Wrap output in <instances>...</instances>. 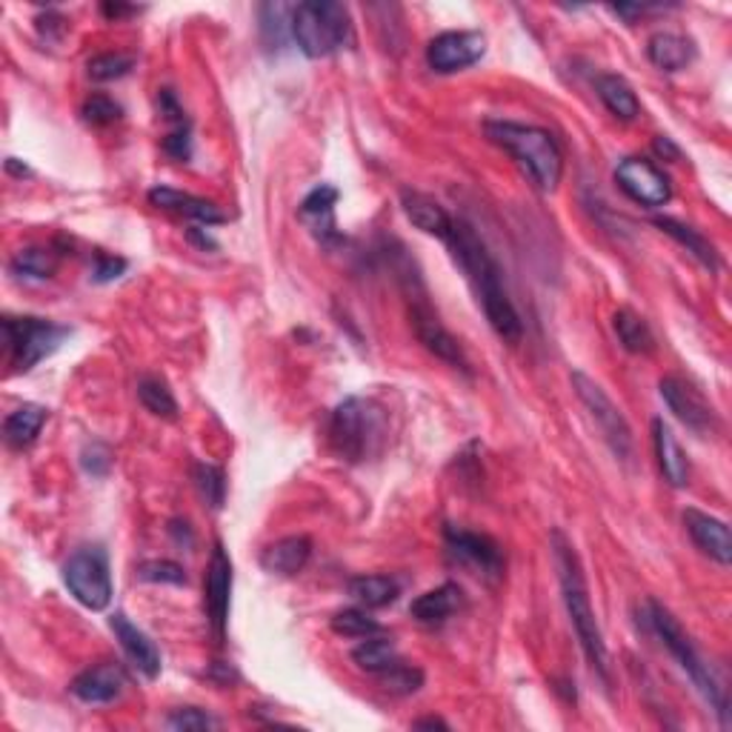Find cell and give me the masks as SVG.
<instances>
[{"label":"cell","instance_id":"cell-1","mask_svg":"<svg viewBox=\"0 0 732 732\" xmlns=\"http://www.w3.org/2000/svg\"><path fill=\"white\" fill-rule=\"evenodd\" d=\"M456 257V264L461 266V272L467 275L469 286L476 292L478 304H481L484 315H487L489 326L495 330V335L504 338L507 343H518L524 335V324L518 310L509 301L507 290H504V277L501 266L492 257V252L487 250V244L481 241L472 226L467 221H452V232L449 238L443 241Z\"/></svg>","mask_w":732,"mask_h":732},{"label":"cell","instance_id":"cell-2","mask_svg":"<svg viewBox=\"0 0 732 732\" xmlns=\"http://www.w3.org/2000/svg\"><path fill=\"white\" fill-rule=\"evenodd\" d=\"M553 555H555V567H558V580H562L564 604H567L569 621H573V629L580 641V650L587 655L589 666L601 675V681L609 684L607 644H604L598 618H595L593 604H589V589H587V580H584V569H580L575 547L562 533H553Z\"/></svg>","mask_w":732,"mask_h":732},{"label":"cell","instance_id":"cell-3","mask_svg":"<svg viewBox=\"0 0 732 732\" xmlns=\"http://www.w3.org/2000/svg\"><path fill=\"white\" fill-rule=\"evenodd\" d=\"M484 133L492 144H498L524 175L541 192H555L564 175L562 146L541 126L515 124V120H487Z\"/></svg>","mask_w":732,"mask_h":732},{"label":"cell","instance_id":"cell-4","mask_svg":"<svg viewBox=\"0 0 732 732\" xmlns=\"http://www.w3.org/2000/svg\"><path fill=\"white\" fill-rule=\"evenodd\" d=\"M647 609H650V627H653V633L658 635L661 644H664V647L670 650V655L679 661V666L686 673V679L693 681V686L701 693V699H704L706 704H710V710L719 715L721 724L724 726L730 724L726 690L719 684V679L713 675L710 664L701 658V653L695 650V644L690 641V635L681 629V624L675 621V615L670 613L666 607H661L658 601H650Z\"/></svg>","mask_w":732,"mask_h":732},{"label":"cell","instance_id":"cell-5","mask_svg":"<svg viewBox=\"0 0 732 732\" xmlns=\"http://www.w3.org/2000/svg\"><path fill=\"white\" fill-rule=\"evenodd\" d=\"M290 32L306 58H330L352 43L350 9L335 0H306L290 14Z\"/></svg>","mask_w":732,"mask_h":732},{"label":"cell","instance_id":"cell-6","mask_svg":"<svg viewBox=\"0 0 732 732\" xmlns=\"http://www.w3.org/2000/svg\"><path fill=\"white\" fill-rule=\"evenodd\" d=\"M383 438V409L367 398H347L338 403L330 421V441L343 461L358 463L375 452Z\"/></svg>","mask_w":732,"mask_h":732},{"label":"cell","instance_id":"cell-7","mask_svg":"<svg viewBox=\"0 0 732 732\" xmlns=\"http://www.w3.org/2000/svg\"><path fill=\"white\" fill-rule=\"evenodd\" d=\"M69 335H72L69 326L52 324V321H43V318H3L7 352L18 372L32 370L35 363L52 355Z\"/></svg>","mask_w":732,"mask_h":732},{"label":"cell","instance_id":"cell-8","mask_svg":"<svg viewBox=\"0 0 732 732\" xmlns=\"http://www.w3.org/2000/svg\"><path fill=\"white\" fill-rule=\"evenodd\" d=\"M64 584L69 587L72 598L84 604L86 609L100 613L113 601V575H109V562L100 547H80L78 553L69 555L64 564Z\"/></svg>","mask_w":732,"mask_h":732},{"label":"cell","instance_id":"cell-9","mask_svg":"<svg viewBox=\"0 0 732 732\" xmlns=\"http://www.w3.org/2000/svg\"><path fill=\"white\" fill-rule=\"evenodd\" d=\"M573 387L578 392L580 403L587 407L598 432L604 436V441H607V447L613 449V456L621 458V461H629V456H633V429H629L624 412L615 407L607 392L601 390V383H595L584 372H573Z\"/></svg>","mask_w":732,"mask_h":732},{"label":"cell","instance_id":"cell-10","mask_svg":"<svg viewBox=\"0 0 732 732\" xmlns=\"http://www.w3.org/2000/svg\"><path fill=\"white\" fill-rule=\"evenodd\" d=\"M615 184L621 186V192L633 198L641 206H664L666 201L673 198V186L664 172L647 158H624L615 166Z\"/></svg>","mask_w":732,"mask_h":732},{"label":"cell","instance_id":"cell-11","mask_svg":"<svg viewBox=\"0 0 732 732\" xmlns=\"http://www.w3.org/2000/svg\"><path fill=\"white\" fill-rule=\"evenodd\" d=\"M409 321H412V330H416L418 341L427 347L436 358H441L443 363L456 367V370H467V355H463L461 343L447 326L441 324L438 312L429 306V301H423V295H412V304H409Z\"/></svg>","mask_w":732,"mask_h":732},{"label":"cell","instance_id":"cell-12","mask_svg":"<svg viewBox=\"0 0 732 732\" xmlns=\"http://www.w3.org/2000/svg\"><path fill=\"white\" fill-rule=\"evenodd\" d=\"M487 52V38L481 32H441L429 40L427 64L432 72L452 75L469 69Z\"/></svg>","mask_w":732,"mask_h":732},{"label":"cell","instance_id":"cell-13","mask_svg":"<svg viewBox=\"0 0 732 732\" xmlns=\"http://www.w3.org/2000/svg\"><path fill=\"white\" fill-rule=\"evenodd\" d=\"M443 541H447L449 555H452L458 564L476 569L478 575L498 578V575L504 573L501 547H498L489 535L469 533V529L461 527H447L443 529Z\"/></svg>","mask_w":732,"mask_h":732},{"label":"cell","instance_id":"cell-14","mask_svg":"<svg viewBox=\"0 0 732 732\" xmlns=\"http://www.w3.org/2000/svg\"><path fill=\"white\" fill-rule=\"evenodd\" d=\"M658 392L666 407H670V412H673L686 429H693L695 436H713L715 412L713 407L701 398L699 390H693V387L681 381V378H661Z\"/></svg>","mask_w":732,"mask_h":732},{"label":"cell","instance_id":"cell-15","mask_svg":"<svg viewBox=\"0 0 732 732\" xmlns=\"http://www.w3.org/2000/svg\"><path fill=\"white\" fill-rule=\"evenodd\" d=\"M204 595H206V613H209V624L218 635V641H224L226 635V621H230V598H232V562L226 555L224 544H215L209 558V567H206V580H204Z\"/></svg>","mask_w":732,"mask_h":732},{"label":"cell","instance_id":"cell-16","mask_svg":"<svg viewBox=\"0 0 732 732\" xmlns=\"http://www.w3.org/2000/svg\"><path fill=\"white\" fill-rule=\"evenodd\" d=\"M109 627H113L115 638L120 641V650L126 653V658L133 661V666L138 670L144 679H158L160 675V653L155 647V641L144 633L140 627H135L133 621L126 618L124 613H115L109 618Z\"/></svg>","mask_w":732,"mask_h":732},{"label":"cell","instance_id":"cell-17","mask_svg":"<svg viewBox=\"0 0 732 732\" xmlns=\"http://www.w3.org/2000/svg\"><path fill=\"white\" fill-rule=\"evenodd\" d=\"M684 527L701 553L710 555V558L719 562L721 567H730L732 564V535H730V527H726L721 518L701 513V509H686Z\"/></svg>","mask_w":732,"mask_h":732},{"label":"cell","instance_id":"cell-18","mask_svg":"<svg viewBox=\"0 0 732 732\" xmlns=\"http://www.w3.org/2000/svg\"><path fill=\"white\" fill-rule=\"evenodd\" d=\"M126 673L118 664L89 666L69 684V693L84 704H113L124 695Z\"/></svg>","mask_w":732,"mask_h":732},{"label":"cell","instance_id":"cell-19","mask_svg":"<svg viewBox=\"0 0 732 732\" xmlns=\"http://www.w3.org/2000/svg\"><path fill=\"white\" fill-rule=\"evenodd\" d=\"M149 204L158 206V209L175 212V215H184V218L198 221V224L206 226L226 224V215L212 204V201L189 195V192L172 189V186H155V189H149Z\"/></svg>","mask_w":732,"mask_h":732},{"label":"cell","instance_id":"cell-20","mask_svg":"<svg viewBox=\"0 0 732 732\" xmlns=\"http://www.w3.org/2000/svg\"><path fill=\"white\" fill-rule=\"evenodd\" d=\"M653 443L664 481L675 489H684L690 484V458L664 418L653 421Z\"/></svg>","mask_w":732,"mask_h":732},{"label":"cell","instance_id":"cell-21","mask_svg":"<svg viewBox=\"0 0 732 732\" xmlns=\"http://www.w3.org/2000/svg\"><path fill=\"white\" fill-rule=\"evenodd\" d=\"M403 215L409 218V224L421 230L423 235H432V238L447 241L449 232H452V215L438 204L436 198H429L423 192H403L401 195Z\"/></svg>","mask_w":732,"mask_h":732},{"label":"cell","instance_id":"cell-22","mask_svg":"<svg viewBox=\"0 0 732 732\" xmlns=\"http://www.w3.org/2000/svg\"><path fill=\"white\" fill-rule=\"evenodd\" d=\"M335 204H338V189L330 184H321L301 201V218L310 224L312 235H315L321 244H332L338 241L335 230Z\"/></svg>","mask_w":732,"mask_h":732},{"label":"cell","instance_id":"cell-23","mask_svg":"<svg viewBox=\"0 0 732 732\" xmlns=\"http://www.w3.org/2000/svg\"><path fill=\"white\" fill-rule=\"evenodd\" d=\"M461 604V587H458V584H441V587L418 595V598L409 604V615H412L418 624H423V627H436V624H443L449 615H456Z\"/></svg>","mask_w":732,"mask_h":732},{"label":"cell","instance_id":"cell-24","mask_svg":"<svg viewBox=\"0 0 732 732\" xmlns=\"http://www.w3.org/2000/svg\"><path fill=\"white\" fill-rule=\"evenodd\" d=\"M312 555V541L306 535H290L281 541L270 544L261 553V567L272 575H297L306 567Z\"/></svg>","mask_w":732,"mask_h":732},{"label":"cell","instance_id":"cell-25","mask_svg":"<svg viewBox=\"0 0 732 732\" xmlns=\"http://www.w3.org/2000/svg\"><path fill=\"white\" fill-rule=\"evenodd\" d=\"M647 58L661 72H681L693 64L695 47L693 40L675 32H655L647 40Z\"/></svg>","mask_w":732,"mask_h":732},{"label":"cell","instance_id":"cell-26","mask_svg":"<svg viewBox=\"0 0 732 732\" xmlns=\"http://www.w3.org/2000/svg\"><path fill=\"white\" fill-rule=\"evenodd\" d=\"M352 598L367 609H381L396 604L398 595H401V587H398V580L390 578V575H355L347 584Z\"/></svg>","mask_w":732,"mask_h":732},{"label":"cell","instance_id":"cell-27","mask_svg":"<svg viewBox=\"0 0 732 732\" xmlns=\"http://www.w3.org/2000/svg\"><path fill=\"white\" fill-rule=\"evenodd\" d=\"M655 226H658L664 235H670L673 241H679V244L684 246V250L690 252V255H693L695 261L704 266V270H710V272L719 270V252H715V246L710 244V241H706L699 230L681 224V221H675V218H655Z\"/></svg>","mask_w":732,"mask_h":732},{"label":"cell","instance_id":"cell-28","mask_svg":"<svg viewBox=\"0 0 732 732\" xmlns=\"http://www.w3.org/2000/svg\"><path fill=\"white\" fill-rule=\"evenodd\" d=\"M47 409L38 407V403H23L14 412H9L7 421H3V438H7L9 447L23 449L35 443V438L40 436V429L47 423Z\"/></svg>","mask_w":732,"mask_h":732},{"label":"cell","instance_id":"cell-29","mask_svg":"<svg viewBox=\"0 0 732 732\" xmlns=\"http://www.w3.org/2000/svg\"><path fill=\"white\" fill-rule=\"evenodd\" d=\"M595 89H598V98L604 100V106H607L618 120H635L641 115V104L638 98H635L633 86L621 78V75H601V78L595 80Z\"/></svg>","mask_w":732,"mask_h":732},{"label":"cell","instance_id":"cell-30","mask_svg":"<svg viewBox=\"0 0 732 732\" xmlns=\"http://www.w3.org/2000/svg\"><path fill=\"white\" fill-rule=\"evenodd\" d=\"M352 661H355L358 670H363V673L381 675L387 673L390 666H396L398 661H401V655H398L396 644H392L390 638H375V635H370V638L361 641V644L352 650Z\"/></svg>","mask_w":732,"mask_h":732},{"label":"cell","instance_id":"cell-31","mask_svg":"<svg viewBox=\"0 0 732 732\" xmlns=\"http://www.w3.org/2000/svg\"><path fill=\"white\" fill-rule=\"evenodd\" d=\"M60 255L55 250H40V246H29V250L14 252V257L9 261V270L12 275L27 277V281H47L58 272Z\"/></svg>","mask_w":732,"mask_h":732},{"label":"cell","instance_id":"cell-32","mask_svg":"<svg viewBox=\"0 0 732 732\" xmlns=\"http://www.w3.org/2000/svg\"><path fill=\"white\" fill-rule=\"evenodd\" d=\"M613 326H615V335H618L621 347H624L627 352L641 355V352H650L655 347L653 332H650L647 321L635 315V312L618 310L613 318Z\"/></svg>","mask_w":732,"mask_h":732},{"label":"cell","instance_id":"cell-33","mask_svg":"<svg viewBox=\"0 0 732 732\" xmlns=\"http://www.w3.org/2000/svg\"><path fill=\"white\" fill-rule=\"evenodd\" d=\"M330 627L341 638H370V635L383 633L381 624L367 609H341V613L332 615Z\"/></svg>","mask_w":732,"mask_h":732},{"label":"cell","instance_id":"cell-34","mask_svg":"<svg viewBox=\"0 0 732 732\" xmlns=\"http://www.w3.org/2000/svg\"><path fill=\"white\" fill-rule=\"evenodd\" d=\"M138 398L153 416L158 418H175L178 416V401L172 396V390L166 387L160 378H140L138 381Z\"/></svg>","mask_w":732,"mask_h":732},{"label":"cell","instance_id":"cell-35","mask_svg":"<svg viewBox=\"0 0 732 732\" xmlns=\"http://www.w3.org/2000/svg\"><path fill=\"white\" fill-rule=\"evenodd\" d=\"M195 487H198L201 498H204L212 509L224 507V498H226L224 469L215 467V463H198V467H195Z\"/></svg>","mask_w":732,"mask_h":732},{"label":"cell","instance_id":"cell-36","mask_svg":"<svg viewBox=\"0 0 732 732\" xmlns=\"http://www.w3.org/2000/svg\"><path fill=\"white\" fill-rule=\"evenodd\" d=\"M378 679H381L383 690L392 695H416L423 686L421 670H418V666L403 664V661H398L396 666H390V670L378 675Z\"/></svg>","mask_w":732,"mask_h":732},{"label":"cell","instance_id":"cell-37","mask_svg":"<svg viewBox=\"0 0 732 732\" xmlns=\"http://www.w3.org/2000/svg\"><path fill=\"white\" fill-rule=\"evenodd\" d=\"M135 60L129 55L120 52H109V55H98V58L89 60V78L98 80V84H109V80H118L124 75L133 72Z\"/></svg>","mask_w":732,"mask_h":732},{"label":"cell","instance_id":"cell-38","mask_svg":"<svg viewBox=\"0 0 732 732\" xmlns=\"http://www.w3.org/2000/svg\"><path fill=\"white\" fill-rule=\"evenodd\" d=\"M166 726L175 732H198V730H218L221 721L212 719L206 710H198V706H184V710H175V713L166 719Z\"/></svg>","mask_w":732,"mask_h":732},{"label":"cell","instance_id":"cell-39","mask_svg":"<svg viewBox=\"0 0 732 732\" xmlns=\"http://www.w3.org/2000/svg\"><path fill=\"white\" fill-rule=\"evenodd\" d=\"M80 115H84L86 124L109 126L115 124V120H120L124 109H120V104H115L113 98H106V95H92V98H86Z\"/></svg>","mask_w":732,"mask_h":732},{"label":"cell","instance_id":"cell-40","mask_svg":"<svg viewBox=\"0 0 732 732\" xmlns=\"http://www.w3.org/2000/svg\"><path fill=\"white\" fill-rule=\"evenodd\" d=\"M138 578L149 580V584H186V573L180 564L175 562H144L138 567Z\"/></svg>","mask_w":732,"mask_h":732},{"label":"cell","instance_id":"cell-41","mask_svg":"<svg viewBox=\"0 0 732 732\" xmlns=\"http://www.w3.org/2000/svg\"><path fill=\"white\" fill-rule=\"evenodd\" d=\"M292 9L281 7V3H275V7H264L261 9V29H264V38L270 47H284V29L290 27V23H284V14H290Z\"/></svg>","mask_w":732,"mask_h":732},{"label":"cell","instance_id":"cell-42","mask_svg":"<svg viewBox=\"0 0 732 732\" xmlns=\"http://www.w3.org/2000/svg\"><path fill=\"white\" fill-rule=\"evenodd\" d=\"M80 463H84V469L89 472V476L104 478L106 472H109V467H113V452H109V447L100 441L86 443L84 456H80Z\"/></svg>","mask_w":732,"mask_h":732},{"label":"cell","instance_id":"cell-43","mask_svg":"<svg viewBox=\"0 0 732 732\" xmlns=\"http://www.w3.org/2000/svg\"><path fill=\"white\" fill-rule=\"evenodd\" d=\"M124 272H126V261H124V257L106 255V252H98V255H95L92 281H98V284H109V281L120 277V275H124Z\"/></svg>","mask_w":732,"mask_h":732},{"label":"cell","instance_id":"cell-44","mask_svg":"<svg viewBox=\"0 0 732 732\" xmlns=\"http://www.w3.org/2000/svg\"><path fill=\"white\" fill-rule=\"evenodd\" d=\"M166 155H172L175 160H186L192 155V138H189V124L175 126L164 140Z\"/></svg>","mask_w":732,"mask_h":732},{"label":"cell","instance_id":"cell-45","mask_svg":"<svg viewBox=\"0 0 732 732\" xmlns=\"http://www.w3.org/2000/svg\"><path fill=\"white\" fill-rule=\"evenodd\" d=\"M158 109H160V115L169 120V124H175V126L189 124V120H186V115H184V109H180V104L175 100V95H172L169 89H164V92L158 95Z\"/></svg>","mask_w":732,"mask_h":732},{"label":"cell","instance_id":"cell-46","mask_svg":"<svg viewBox=\"0 0 732 732\" xmlns=\"http://www.w3.org/2000/svg\"><path fill=\"white\" fill-rule=\"evenodd\" d=\"M653 149L661 155V158H666V160H679L681 158L679 146H675L670 138H666V135H658V138H655Z\"/></svg>","mask_w":732,"mask_h":732},{"label":"cell","instance_id":"cell-47","mask_svg":"<svg viewBox=\"0 0 732 732\" xmlns=\"http://www.w3.org/2000/svg\"><path fill=\"white\" fill-rule=\"evenodd\" d=\"M100 12H104L109 20H120V18H124V14H135V12H138V9H135V7H124V3H104V7H100Z\"/></svg>","mask_w":732,"mask_h":732},{"label":"cell","instance_id":"cell-48","mask_svg":"<svg viewBox=\"0 0 732 732\" xmlns=\"http://www.w3.org/2000/svg\"><path fill=\"white\" fill-rule=\"evenodd\" d=\"M412 726H416V730H449L447 721L441 719H418Z\"/></svg>","mask_w":732,"mask_h":732},{"label":"cell","instance_id":"cell-49","mask_svg":"<svg viewBox=\"0 0 732 732\" xmlns=\"http://www.w3.org/2000/svg\"><path fill=\"white\" fill-rule=\"evenodd\" d=\"M7 172H12V175H18V178H29V175H32V172H29V166L18 164V158L7 160Z\"/></svg>","mask_w":732,"mask_h":732}]
</instances>
